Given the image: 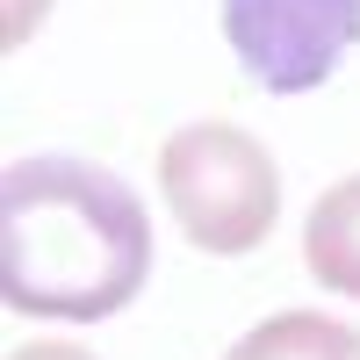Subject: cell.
<instances>
[{
  "label": "cell",
  "instance_id": "obj_4",
  "mask_svg": "<svg viewBox=\"0 0 360 360\" xmlns=\"http://www.w3.org/2000/svg\"><path fill=\"white\" fill-rule=\"evenodd\" d=\"M303 252H310V274L324 288H339V295L360 303V173L317 195L310 231H303Z\"/></svg>",
  "mask_w": 360,
  "mask_h": 360
},
{
  "label": "cell",
  "instance_id": "obj_7",
  "mask_svg": "<svg viewBox=\"0 0 360 360\" xmlns=\"http://www.w3.org/2000/svg\"><path fill=\"white\" fill-rule=\"evenodd\" d=\"M8 360H94V353H79V346H58V339H37V346H15Z\"/></svg>",
  "mask_w": 360,
  "mask_h": 360
},
{
  "label": "cell",
  "instance_id": "obj_2",
  "mask_svg": "<svg viewBox=\"0 0 360 360\" xmlns=\"http://www.w3.org/2000/svg\"><path fill=\"white\" fill-rule=\"evenodd\" d=\"M159 180L180 231L202 252H252L274 231L281 173L266 159V144L238 123H188L159 152Z\"/></svg>",
  "mask_w": 360,
  "mask_h": 360
},
{
  "label": "cell",
  "instance_id": "obj_5",
  "mask_svg": "<svg viewBox=\"0 0 360 360\" xmlns=\"http://www.w3.org/2000/svg\"><path fill=\"white\" fill-rule=\"evenodd\" d=\"M231 360H360V339L332 317H310V310H288L274 324H259L252 339H238Z\"/></svg>",
  "mask_w": 360,
  "mask_h": 360
},
{
  "label": "cell",
  "instance_id": "obj_3",
  "mask_svg": "<svg viewBox=\"0 0 360 360\" xmlns=\"http://www.w3.org/2000/svg\"><path fill=\"white\" fill-rule=\"evenodd\" d=\"M224 37L266 94H310L360 37V0H224Z\"/></svg>",
  "mask_w": 360,
  "mask_h": 360
},
{
  "label": "cell",
  "instance_id": "obj_1",
  "mask_svg": "<svg viewBox=\"0 0 360 360\" xmlns=\"http://www.w3.org/2000/svg\"><path fill=\"white\" fill-rule=\"evenodd\" d=\"M144 202L108 166L22 159L8 166V303L29 317H108L144 288Z\"/></svg>",
  "mask_w": 360,
  "mask_h": 360
},
{
  "label": "cell",
  "instance_id": "obj_6",
  "mask_svg": "<svg viewBox=\"0 0 360 360\" xmlns=\"http://www.w3.org/2000/svg\"><path fill=\"white\" fill-rule=\"evenodd\" d=\"M44 15H51V0H8V44H29Z\"/></svg>",
  "mask_w": 360,
  "mask_h": 360
}]
</instances>
